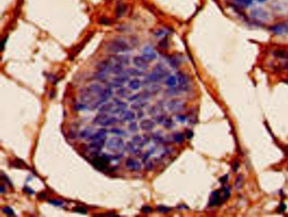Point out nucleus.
<instances>
[{"mask_svg": "<svg viewBox=\"0 0 288 217\" xmlns=\"http://www.w3.org/2000/svg\"><path fill=\"white\" fill-rule=\"evenodd\" d=\"M107 49L114 53L128 52L131 50L130 47L123 40H113L107 44Z\"/></svg>", "mask_w": 288, "mask_h": 217, "instance_id": "nucleus-1", "label": "nucleus"}, {"mask_svg": "<svg viewBox=\"0 0 288 217\" xmlns=\"http://www.w3.org/2000/svg\"><path fill=\"white\" fill-rule=\"evenodd\" d=\"M111 160H113L111 155L102 154L101 155H96L94 159L91 160V163L97 170L105 171L106 169H107Z\"/></svg>", "mask_w": 288, "mask_h": 217, "instance_id": "nucleus-2", "label": "nucleus"}, {"mask_svg": "<svg viewBox=\"0 0 288 217\" xmlns=\"http://www.w3.org/2000/svg\"><path fill=\"white\" fill-rule=\"evenodd\" d=\"M107 150L112 152H119L125 147L124 140L119 136H113L110 138L106 143Z\"/></svg>", "mask_w": 288, "mask_h": 217, "instance_id": "nucleus-3", "label": "nucleus"}, {"mask_svg": "<svg viewBox=\"0 0 288 217\" xmlns=\"http://www.w3.org/2000/svg\"><path fill=\"white\" fill-rule=\"evenodd\" d=\"M165 107L167 111H169L171 112H179V111H182V109H184L185 104L182 100L172 99V100H170L167 102Z\"/></svg>", "mask_w": 288, "mask_h": 217, "instance_id": "nucleus-4", "label": "nucleus"}, {"mask_svg": "<svg viewBox=\"0 0 288 217\" xmlns=\"http://www.w3.org/2000/svg\"><path fill=\"white\" fill-rule=\"evenodd\" d=\"M125 167L130 172H139L142 169L141 163L138 160L134 158H128L125 160Z\"/></svg>", "mask_w": 288, "mask_h": 217, "instance_id": "nucleus-5", "label": "nucleus"}, {"mask_svg": "<svg viewBox=\"0 0 288 217\" xmlns=\"http://www.w3.org/2000/svg\"><path fill=\"white\" fill-rule=\"evenodd\" d=\"M132 141H133L136 145H138L140 149H142L145 145H147V144L150 142V137L149 136V135H147V134H144V135H142V136H140V135H138V134H137V135H134V136L133 137Z\"/></svg>", "mask_w": 288, "mask_h": 217, "instance_id": "nucleus-6", "label": "nucleus"}, {"mask_svg": "<svg viewBox=\"0 0 288 217\" xmlns=\"http://www.w3.org/2000/svg\"><path fill=\"white\" fill-rule=\"evenodd\" d=\"M133 64L140 70H145L148 69V61L143 56H136L133 58Z\"/></svg>", "mask_w": 288, "mask_h": 217, "instance_id": "nucleus-7", "label": "nucleus"}, {"mask_svg": "<svg viewBox=\"0 0 288 217\" xmlns=\"http://www.w3.org/2000/svg\"><path fill=\"white\" fill-rule=\"evenodd\" d=\"M162 78L160 76L157 72L153 70V72H151L150 74H148L146 76L144 77V80L142 84H144V85H150V84H153V83H157L159 82L160 80H162Z\"/></svg>", "mask_w": 288, "mask_h": 217, "instance_id": "nucleus-8", "label": "nucleus"}, {"mask_svg": "<svg viewBox=\"0 0 288 217\" xmlns=\"http://www.w3.org/2000/svg\"><path fill=\"white\" fill-rule=\"evenodd\" d=\"M113 66V61L111 59H106L101 61L99 64L96 65V69L98 72L107 73V71H111Z\"/></svg>", "mask_w": 288, "mask_h": 217, "instance_id": "nucleus-9", "label": "nucleus"}, {"mask_svg": "<svg viewBox=\"0 0 288 217\" xmlns=\"http://www.w3.org/2000/svg\"><path fill=\"white\" fill-rule=\"evenodd\" d=\"M106 140L101 139V140H97L91 141V143L89 144V148L91 149L94 152H99L103 148V146L106 145Z\"/></svg>", "mask_w": 288, "mask_h": 217, "instance_id": "nucleus-10", "label": "nucleus"}, {"mask_svg": "<svg viewBox=\"0 0 288 217\" xmlns=\"http://www.w3.org/2000/svg\"><path fill=\"white\" fill-rule=\"evenodd\" d=\"M86 90V91H88L90 94H91L92 96H96L97 98L98 95L100 94V92L103 90V87L100 84L97 83H93L91 85H90L89 86H87L86 88H85Z\"/></svg>", "mask_w": 288, "mask_h": 217, "instance_id": "nucleus-11", "label": "nucleus"}, {"mask_svg": "<svg viewBox=\"0 0 288 217\" xmlns=\"http://www.w3.org/2000/svg\"><path fill=\"white\" fill-rule=\"evenodd\" d=\"M107 133H108V131H107L106 128H100L96 133H93V134H91L89 137L88 140L93 141L97 140H101V139H106Z\"/></svg>", "mask_w": 288, "mask_h": 217, "instance_id": "nucleus-12", "label": "nucleus"}, {"mask_svg": "<svg viewBox=\"0 0 288 217\" xmlns=\"http://www.w3.org/2000/svg\"><path fill=\"white\" fill-rule=\"evenodd\" d=\"M155 126L156 122L151 119H144L139 122V128L144 131H150L155 128Z\"/></svg>", "mask_w": 288, "mask_h": 217, "instance_id": "nucleus-13", "label": "nucleus"}, {"mask_svg": "<svg viewBox=\"0 0 288 217\" xmlns=\"http://www.w3.org/2000/svg\"><path fill=\"white\" fill-rule=\"evenodd\" d=\"M135 113L133 111H127L125 110L120 114V121L121 122H131L135 119Z\"/></svg>", "mask_w": 288, "mask_h": 217, "instance_id": "nucleus-14", "label": "nucleus"}, {"mask_svg": "<svg viewBox=\"0 0 288 217\" xmlns=\"http://www.w3.org/2000/svg\"><path fill=\"white\" fill-rule=\"evenodd\" d=\"M154 71L157 72V74L162 78V79H164L165 78H167L170 75L169 71L165 68V66H163L162 64H157L154 67Z\"/></svg>", "mask_w": 288, "mask_h": 217, "instance_id": "nucleus-15", "label": "nucleus"}, {"mask_svg": "<svg viewBox=\"0 0 288 217\" xmlns=\"http://www.w3.org/2000/svg\"><path fill=\"white\" fill-rule=\"evenodd\" d=\"M125 149L129 153L135 155H139L140 154V148L136 145L133 141H129L125 145Z\"/></svg>", "mask_w": 288, "mask_h": 217, "instance_id": "nucleus-16", "label": "nucleus"}, {"mask_svg": "<svg viewBox=\"0 0 288 217\" xmlns=\"http://www.w3.org/2000/svg\"><path fill=\"white\" fill-rule=\"evenodd\" d=\"M111 60L113 63L122 65H128L129 64V58L126 55H115L111 58Z\"/></svg>", "mask_w": 288, "mask_h": 217, "instance_id": "nucleus-17", "label": "nucleus"}, {"mask_svg": "<svg viewBox=\"0 0 288 217\" xmlns=\"http://www.w3.org/2000/svg\"><path fill=\"white\" fill-rule=\"evenodd\" d=\"M142 56L144 57L148 62H150V61H153L155 60L156 58H157V54L153 51V49H151L150 47H145L144 49V52H143V54Z\"/></svg>", "mask_w": 288, "mask_h": 217, "instance_id": "nucleus-18", "label": "nucleus"}, {"mask_svg": "<svg viewBox=\"0 0 288 217\" xmlns=\"http://www.w3.org/2000/svg\"><path fill=\"white\" fill-rule=\"evenodd\" d=\"M224 200L221 198V196L220 194V193L218 191H215L212 193L211 194V197H210V199L209 201V205L210 207L212 206H215V205H217V204H220V202Z\"/></svg>", "mask_w": 288, "mask_h": 217, "instance_id": "nucleus-19", "label": "nucleus"}, {"mask_svg": "<svg viewBox=\"0 0 288 217\" xmlns=\"http://www.w3.org/2000/svg\"><path fill=\"white\" fill-rule=\"evenodd\" d=\"M127 107H128V105H127V103H125V102H120V103H119V104H117V105H115L114 106V107H113V109L112 110V112H111V113L112 114H121L123 112H124L126 110V108H127Z\"/></svg>", "mask_w": 288, "mask_h": 217, "instance_id": "nucleus-20", "label": "nucleus"}, {"mask_svg": "<svg viewBox=\"0 0 288 217\" xmlns=\"http://www.w3.org/2000/svg\"><path fill=\"white\" fill-rule=\"evenodd\" d=\"M271 31L276 34H284L288 32V26L286 24H278L271 27Z\"/></svg>", "mask_w": 288, "mask_h": 217, "instance_id": "nucleus-21", "label": "nucleus"}, {"mask_svg": "<svg viewBox=\"0 0 288 217\" xmlns=\"http://www.w3.org/2000/svg\"><path fill=\"white\" fill-rule=\"evenodd\" d=\"M114 103L113 102H106L104 104H102L99 107V112H101V113H108L112 112V110L114 107Z\"/></svg>", "mask_w": 288, "mask_h": 217, "instance_id": "nucleus-22", "label": "nucleus"}, {"mask_svg": "<svg viewBox=\"0 0 288 217\" xmlns=\"http://www.w3.org/2000/svg\"><path fill=\"white\" fill-rule=\"evenodd\" d=\"M119 121H120V119L116 117H107V118L101 122V125L102 127H109V126H113L114 124L118 123Z\"/></svg>", "mask_w": 288, "mask_h": 217, "instance_id": "nucleus-23", "label": "nucleus"}, {"mask_svg": "<svg viewBox=\"0 0 288 217\" xmlns=\"http://www.w3.org/2000/svg\"><path fill=\"white\" fill-rule=\"evenodd\" d=\"M147 105H148V102H146V100L139 99V100H137V101L134 102V103L131 105V108L133 110H137V111H139L140 109L145 107Z\"/></svg>", "mask_w": 288, "mask_h": 217, "instance_id": "nucleus-24", "label": "nucleus"}, {"mask_svg": "<svg viewBox=\"0 0 288 217\" xmlns=\"http://www.w3.org/2000/svg\"><path fill=\"white\" fill-rule=\"evenodd\" d=\"M111 72H112L113 74H117V75L124 74V65L119 64H116V63H113V66H112V69H111Z\"/></svg>", "mask_w": 288, "mask_h": 217, "instance_id": "nucleus-25", "label": "nucleus"}, {"mask_svg": "<svg viewBox=\"0 0 288 217\" xmlns=\"http://www.w3.org/2000/svg\"><path fill=\"white\" fill-rule=\"evenodd\" d=\"M140 86H141V81L137 78H134L129 81V88L131 90H138L140 88Z\"/></svg>", "mask_w": 288, "mask_h": 217, "instance_id": "nucleus-26", "label": "nucleus"}, {"mask_svg": "<svg viewBox=\"0 0 288 217\" xmlns=\"http://www.w3.org/2000/svg\"><path fill=\"white\" fill-rule=\"evenodd\" d=\"M176 76H177L178 85H186L188 84V77L184 74H182L181 72H177L176 74Z\"/></svg>", "mask_w": 288, "mask_h": 217, "instance_id": "nucleus-27", "label": "nucleus"}, {"mask_svg": "<svg viewBox=\"0 0 288 217\" xmlns=\"http://www.w3.org/2000/svg\"><path fill=\"white\" fill-rule=\"evenodd\" d=\"M107 117H108L107 113H101V112H99V114L96 116L94 118H93V120H92V123H93L94 125H101V122L104 121V120L107 118Z\"/></svg>", "mask_w": 288, "mask_h": 217, "instance_id": "nucleus-28", "label": "nucleus"}, {"mask_svg": "<svg viewBox=\"0 0 288 217\" xmlns=\"http://www.w3.org/2000/svg\"><path fill=\"white\" fill-rule=\"evenodd\" d=\"M165 84L168 86V87H174L177 85V76L174 75H169L166 79L165 80Z\"/></svg>", "mask_w": 288, "mask_h": 217, "instance_id": "nucleus-29", "label": "nucleus"}, {"mask_svg": "<svg viewBox=\"0 0 288 217\" xmlns=\"http://www.w3.org/2000/svg\"><path fill=\"white\" fill-rule=\"evenodd\" d=\"M92 134H93V129H92V128L88 127V128H84L81 132L80 133V135H79V136H80V138H81V139H86V140H88L89 137H90Z\"/></svg>", "mask_w": 288, "mask_h": 217, "instance_id": "nucleus-30", "label": "nucleus"}, {"mask_svg": "<svg viewBox=\"0 0 288 217\" xmlns=\"http://www.w3.org/2000/svg\"><path fill=\"white\" fill-rule=\"evenodd\" d=\"M146 90L149 93H150L151 95L152 94H156V93H158L161 90V86L158 84L156 83L150 84V86H148V88L146 89Z\"/></svg>", "mask_w": 288, "mask_h": 217, "instance_id": "nucleus-31", "label": "nucleus"}, {"mask_svg": "<svg viewBox=\"0 0 288 217\" xmlns=\"http://www.w3.org/2000/svg\"><path fill=\"white\" fill-rule=\"evenodd\" d=\"M124 74L128 75H132V76H141L143 75V72L139 70V69H129L124 71Z\"/></svg>", "mask_w": 288, "mask_h": 217, "instance_id": "nucleus-32", "label": "nucleus"}, {"mask_svg": "<svg viewBox=\"0 0 288 217\" xmlns=\"http://www.w3.org/2000/svg\"><path fill=\"white\" fill-rule=\"evenodd\" d=\"M117 95L119 96V97H129V90L124 88V87H119L118 90L116 91Z\"/></svg>", "mask_w": 288, "mask_h": 217, "instance_id": "nucleus-33", "label": "nucleus"}, {"mask_svg": "<svg viewBox=\"0 0 288 217\" xmlns=\"http://www.w3.org/2000/svg\"><path fill=\"white\" fill-rule=\"evenodd\" d=\"M172 140L177 144H180L184 140V135H183V134H182V133L177 132V133L173 134V135H172Z\"/></svg>", "mask_w": 288, "mask_h": 217, "instance_id": "nucleus-34", "label": "nucleus"}, {"mask_svg": "<svg viewBox=\"0 0 288 217\" xmlns=\"http://www.w3.org/2000/svg\"><path fill=\"white\" fill-rule=\"evenodd\" d=\"M109 132L115 134V135H118V136H126V132L124 130H123L122 128H112Z\"/></svg>", "mask_w": 288, "mask_h": 217, "instance_id": "nucleus-35", "label": "nucleus"}, {"mask_svg": "<svg viewBox=\"0 0 288 217\" xmlns=\"http://www.w3.org/2000/svg\"><path fill=\"white\" fill-rule=\"evenodd\" d=\"M162 125L165 127V128H167V129H172V128L174 127V122H173V121H172V118H168V117H167V118L165 119L164 122L162 123Z\"/></svg>", "mask_w": 288, "mask_h": 217, "instance_id": "nucleus-36", "label": "nucleus"}, {"mask_svg": "<svg viewBox=\"0 0 288 217\" xmlns=\"http://www.w3.org/2000/svg\"><path fill=\"white\" fill-rule=\"evenodd\" d=\"M243 178L242 175H238V178H236V181H235V188L239 190L242 187H243Z\"/></svg>", "mask_w": 288, "mask_h": 217, "instance_id": "nucleus-37", "label": "nucleus"}, {"mask_svg": "<svg viewBox=\"0 0 288 217\" xmlns=\"http://www.w3.org/2000/svg\"><path fill=\"white\" fill-rule=\"evenodd\" d=\"M152 139H153V140L155 141V142L160 143V144H162V143L165 142V140H164V138L162 137V134H160V132H157L156 134H153Z\"/></svg>", "mask_w": 288, "mask_h": 217, "instance_id": "nucleus-38", "label": "nucleus"}, {"mask_svg": "<svg viewBox=\"0 0 288 217\" xmlns=\"http://www.w3.org/2000/svg\"><path fill=\"white\" fill-rule=\"evenodd\" d=\"M47 203H49L52 205H54V206H57V207H61L63 206V203L62 200H59V199H56V198H49L47 200Z\"/></svg>", "mask_w": 288, "mask_h": 217, "instance_id": "nucleus-39", "label": "nucleus"}, {"mask_svg": "<svg viewBox=\"0 0 288 217\" xmlns=\"http://www.w3.org/2000/svg\"><path fill=\"white\" fill-rule=\"evenodd\" d=\"M2 211H3V212L5 214V215L9 216H15V214H14V210H13L11 207H9V206H4V207L2 209Z\"/></svg>", "mask_w": 288, "mask_h": 217, "instance_id": "nucleus-40", "label": "nucleus"}, {"mask_svg": "<svg viewBox=\"0 0 288 217\" xmlns=\"http://www.w3.org/2000/svg\"><path fill=\"white\" fill-rule=\"evenodd\" d=\"M128 128H129V130L130 132H132V133H135V132H137V131L139 130L137 123L134 121H131L129 123V125H128Z\"/></svg>", "mask_w": 288, "mask_h": 217, "instance_id": "nucleus-41", "label": "nucleus"}, {"mask_svg": "<svg viewBox=\"0 0 288 217\" xmlns=\"http://www.w3.org/2000/svg\"><path fill=\"white\" fill-rule=\"evenodd\" d=\"M166 118H167V117L164 114H157L155 116V122L159 124H162Z\"/></svg>", "mask_w": 288, "mask_h": 217, "instance_id": "nucleus-42", "label": "nucleus"}, {"mask_svg": "<svg viewBox=\"0 0 288 217\" xmlns=\"http://www.w3.org/2000/svg\"><path fill=\"white\" fill-rule=\"evenodd\" d=\"M232 1H235L236 3H238V4L248 6V5L252 4L255 0H232ZM257 1H259V0H257Z\"/></svg>", "mask_w": 288, "mask_h": 217, "instance_id": "nucleus-43", "label": "nucleus"}, {"mask_svg": "<svg viewBox=\"0 0 288 217\" xmlns=\"http://www.w3.org/2000/svg\"><path fill=\"white\" fill-rule=\"evenodd\" d=\"M157 211H158V212H160V213H162V214L168 213V212L171 211V209H170V208L167 207V206H165V205H162V204H161V205H158V206L157 207Z\"/></svg>", "mask_w": 288, "mask_h": 217, "instance_id": "nucleus-44", "label": "nucleus"}, {"mask_svg": "<svg viewBox=\"0 0 288 217\" xmlns=\"http://www.w3.org/2000/svg\"><path fill=\"white\" fill-rule=\"evenodd\" d=\"M275 55L276 57L282 58H288V52L286 51H282V50H278V51L275 52Z\"/></svg>", "mask_w": 288, "mask_h": 217, "instance_id": "nucleus-45", "label": "nucleus"}, {"mask_svg": "<svg viewBox=\"0 0 288 217\" xmlns=\"http://www.w3.org/2000/svg\"><path fill=\"white\" fill-rule=\"evenodd\" d=\"M126 7L124 5V4H119V6L117 7V9H116V13L118 14V16H121L123 15L124 12H125Z\"/></svg>", "mask_w": 288, "mask_h": 217, "instance_id": "nucleus-46", "label": "nucleus"}, {"mask_svg": "<svg viewBox=\"0 0 288 217\" xmlns=\"http://www.w3.org/2000/svg\"><path fill=\"white\" fill-rule=\"evenodd\" d=\"M87 108H89V107L85 103H83V102L76 104L75 107V109L76 111H84V110H86Z\"/></svg>", "mask_w": 288, "mask_h": 217, "instance_id": "nucleus-47", "label": "nucleus"}, {"mask_svg": "<svg viewBox=\"0 0 288 217\" xmlns=\"http://www.w3.org/2000/svg\"><path fill=\"white\" fill-rule=\"evenodd\" d=\"M222 191H223V193H224V194H223V199L225 200L226 198H227L229 196H230V194H231V189H230V187H224V188H222Z\"/></svg>", "mask_w": 288, "mask_h": 217, "instance_id": "nucleus-48", "label": "nucleus"}, {"mask_svg": "<svg viewBox=\"0 0 288 217\" xmlns=\"http://www.w3.org/2000/svg\"><path fill=\"white\" fill-rule=\"evenodd\" d=\"M74 211L77 212V213H80V214H82V215L87 214V210L85 208H84V207H80V206L74 208Z\"/></svg>", "mask_w": 288, "mask_h": 217, "instance_id": "nucleus-49", "label": "nucleus"}, {"mask_svg": "<svg viewBox=\"0 0 288 217\" xmlns=\"http://www.w3.org/2000/svg\"><path fill=\"white\" fill-rule=\"evenodd\" d=\"M175 117L177 121L181 122H184L187 120V117L185 115H182V114H177L175 116Z\"/></svg>", "mask_w": 288, "mask_h": 217, "instance_id": "nucleus-50", "label": "nucleus"}, {"mask_svg": "<svg viewBox=\"0 0 288 217\" xmlns=\"http://www.w3.org/2000/svg\"><path fill=\"white\" fill-rule=\"evenodd\" d=\"M141 211L143 213H144V214H149L150 212H152V208L150 206H149V205H144V206L142 207Z\"/></svg>", "mask_w": 288, "mask_h": 217, "instance_id": "nucleus-51", "label": "nucleus"}, {"mask_svg": "<svg viewBox=\"0 0 288 217\" xmlns=\"http://www.w3.org/2000/svg\"><path fill=\"white\" fill-rule=\"evenodd\" d=\"M166 33L167 32H165L164 30L160 29V30H157V32H155V36H157V37H162L164 35H166Z\"/></svg>", "mask_w": 288, "mask_h": 217, "instance_id": "nucleus-52", "label": "nucleus"}, {"mask_svg": "<svg viewBox=\"0 0 288 217\" xmlns=\"http://www.w3.org/2000/svg\"><path fill=\"white\" fill-rule=\"evenodd\" d=\"M2 179L4 181V182H6V183H8L9 185V186H11L12 187V183H11V181L9 180V179L8 178V177H7L6 175H4V173H2Z\"/></svg>", "mask_w": 288, "mask_h": 217, "instance_id": "nucleus-53", "label": "nucleus"}, {"mask_svg": "<svg viewBox=\"0 0 288 217\" xmlns=\"http://www.w3.org/2000/svg\"><path fill=\"white\" fill-rule=\"evenodd\" d=\"M24 190H25L26 193H30V194H34V193H35V191H34V190H32V188H29V187H25V188H24Z\"/></svg>", "mask_w": 288, "mask_h": 217, "instance_id": "nucleus-54", "label": "nucleus"}, {"mask_svg": "<svg viewBox=\"0 0 288 217\" xmlns=\"http://www.w3.org/2000/svg\"><path fill=\"white\" fill-rule=\"evenodd\" d=\"M147 163H146V169L147 170H149V168L150 169H151V168H153V163L151 162V161H146Z\"/></svg>", "mask_w": 288, "mask_h": 217, "instance_id": "nucleus-55", "label": "nucleus"}, {"mask_svg": "<svg viewBox=\"0 0 288 217\" xmlns=\"http://www.w3.org/2000/svg\"><path fill=\"white\" fill-rule=\"evenodd\" d=\"M238 166H239V164H238V161L234 162V165H233V166H232V171H233V172H236V171L238 170Z\"/></svg>", "mask_w": 288, "mask_h": 217, "instance_id": "nucleus-56", "label": "nucleus"}, {"mask_svg": "<svg viewBox=\"0 0 288 217\" xmlns=\"http://www.w3.org/2000/svg\"><path fill=\"white\" fill-rule=\"evenodd\" d=\"M227 178H228V175H225L224 177H222L220 179V181L221 182V183H225L227 181Z\"/></svg>", "mask_w": 288, "mask_h": 217, "instance_id": "nucleus-57", "label": "nucleus"}, {"mask_svg": "<svg viewBox=\"0 0 288 217\" xmlns=\"http://www.w3.org/2000/svg\"><path fill=\"white\" fill-rule=\"evenodd\" d=\"M193 132L191 131V130H188V131H187V134H186V135H187V138H188V139H191L192 137H193Z\"/></svg>", "mask_w": 288, "mask_h": 217, "instance_id": "nucleus-58", "label": "nucleus"}, {"mask_svg": "<svg viewBox=\"0 0 288 217\" xmlns=\"http://www.w3.org/2000/svg\"><path fill=\"white\" fill-rule=\"evenodd\" d=\"M0 192H1V193H4L5 192V188H4V183H3L2 185H1V190H0Z\"/></svg>", "mask_w": 288, "mask_h": 217, "instance_id": "nucleus-59", "label": "nucleus"}, {"mask_svg": "<svg viewBox=\"0 0 288 217\" xmlns=\"http://www.w3.org/2000/svg\"><path fill=\"white\" fill-rule=\"evenodd\" d=\"M279 209H282V211H285V210H286V205L284 204H281Z\"/></svg>", "mask_w": 288, "mask_h": 217, "instance_id": "nucleus-60", "label": "nucleus"}, {"mask_svg": "<svg viewBox=\"0 0 288 217\" xmlns=\"http://www.w3.org/2000/svg\"><path fill=\"white\" fill-rule=\"evenodd\" d=\"M46 197V194L44 193H39V198H44Z\"/></svg>", "mask_w": 288, "mask_h": 217, "instance_id": "nucleus-61", "label": "nucleus"}, {"mask_svg": "<svg viewBox=\"0 0 288 217\" xmlns=\"http://www.w3.org/2000/svg\"><path fill=\"white\" fill-rule=\"evenodd\" d=\"M139 115L138 116L139 118H141V117H144V112H142V111H139Z\"/></svg>", "mask_w": 288, "mask_h": 217, "instance_id": "nucleus-62", "label": "nucleus"}]
</instances>
